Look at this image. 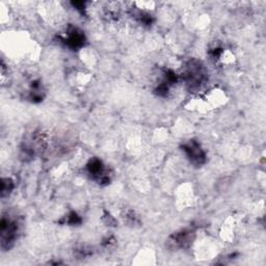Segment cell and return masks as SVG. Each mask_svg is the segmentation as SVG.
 <instances>
[{
	"label": "cell",
	"mask_w": 266,
	"mask_h": 266,
	"mask_svg": "<svg viewBox=\"0 0 266 266\" xmlns=\"http://www.w3.org/2000/svg\"><path fill=\"white\" fill-rule=\"evenodd\" d=\"M18 233V224L15 220H12L8 216H4L0 224V240H2V248L8 250L14 244Z\"/></svg>",
	"instance_id": "obj_1"
},
{
	"label": "cell",
	"mask_w": 266,
	"mask_h": 266,
	"mask_svg": "<svg viewBox=\"0 0 266 266\" xmlns=\"http://www.w3.org/2000/svg\"><path fill=\"white\" fill-rule=\"evenodd\" d=\"M183 151L188 155L190 160L194 164H202L205 162L206 155L202 150L201 146L196 142H190L183 146Z\"/></svg>",
	"instance_id": "obj_2"
},
{
	"label": "cell",
	"mask_w": 266,
	"mask_h": 266,
	"mask_svg": "<svg viewBox=\"0 0 266 266\" xmlns=\"http://www.w3.org/2000/svg\"><path fill=\"white\" fill-rule=\"evenodd\" d=\"M88 170L90 174L99 182L108 183L110 178L108 176V172H106L102 162L99 160V159H92V160H90L88 164Z\"/></svg>",
	"instance_id": "obj_3"
},
{
	"label": "cell",
	"mask_w": 266,
	"mask_h": 266,
	"mask_svg": "<svg viewBox=\"0 0 266 266\" xmlns=\"http://www.w3.org/2000/svg\"><path fill=\"white\" fill-rule=\"evenodd\" d=\"M64 42L71 48H79L84 43V36L77 30H73L68 32L66 38H64Z\"/></svg>",
	"instance_id": "obj_4"
},
{
	"label": "cell",
	"mask_w": 266,
	"mask_h": 266,
	"mask_svg": "<svg viewBox=\"0 0 266 266\" xmlns=\"http://www.w3.org/2000/svg\"><path fill=\"white\" fill-rule=\"evenodd\" d=\"M12 188H14V183L10 178H4L2 180V198H6L8 196Z\"/></svg>",
	"instance_id": "obj_5"
},
{
	"label": "cell",
	"mask_w": 266,
	"mask_h": 266,
	"mask_svg": "<svg viewBox=\"0 0 266 266\" xmlns=\"http://www.w3.org/2000/svg\"><path fill=\"white\" fill-rule=\"evenodd\" d=\"M79 222H80V218H79V216L75 214V212H72L71 214H69V216H68V224H79Z\"/></svg>",
	"instance_id": "obj_6"
}]
</instances>
